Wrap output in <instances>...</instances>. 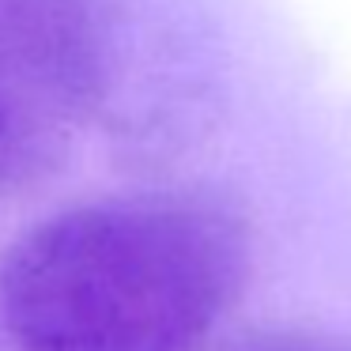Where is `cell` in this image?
Wrapping results in <instances>:
<instances>
[{"mask_svg": "<svg viewBox=\"0 0 351 351\" xmlns=\"http://www.w3.org/2000/svg\"><path fill=\"white\" fill-rule=\"evenodd\" d=\"M250 272L234 212L197 193H132L34 223L0 268L19 351H200Z\"/></svg>", "mask_w": 351, "mask_h": 351, "instance_id": "1", "label": "cell"}, {"mask_svg": "<svg viewBox=\"0 0 351 351\" xmlns=\"http://www.w3.org/2000/svg\"><path fill=\"white\" fill-rule=\"evenodd\" d=\"M102 0H0V193L38 185L114 102Z\"/></svg>", "mask_w": 351, "mask_h": 351, "instance_id": "2", "label": "cell"}]
</instances>
